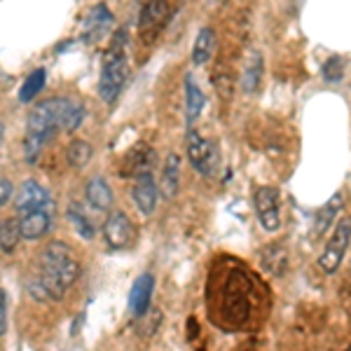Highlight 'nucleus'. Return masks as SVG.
Segmentation results:
<instances>
[{
  "label": "nucleus",
  "instance_id": "obj_1",
  "mask_svg": "<svg viewBox=\"0 0 351 351\" xmlns=\"http://www.w3.org/2000/svg\"><path fill=\"white\" fill-rule=\"evenodd\" d=\"M80 274V265L71 248L61 241H54L45 248L43 253V271H40V284L47 293L49 300H61L66 291L73 286V281Z\"/></svg>",
  "mask_w": 351,
  "mask_h": 351
},
{
  "label": "nucleus",
  "instance_id": "obj_2",
  "mask_svg": "<svg viewBox=\"0 0 351 351\" xmlns=\"http://www.w3.org/2000/svg\"><path fill=\"white\" fill-rule=\"evenodd\" d=\"M61 122H64V99H47L28 112L24 141V152L28 162L38 160V155L49 143V138L61 129Z\"/></svg>",
  "mask_w": 351,
  "mask_h": 351
},
{
  "label": "nucleus",
  "instance_id": "obj_3",
  "mask_svg": "<svg viewBox=\"0 0 351 351\" xmlns=\"http://www.w3.org/2000/svg\"><path fill=\"white\" fill-rule=\"evenodd\" d=\"M129 75L127 52H124V33L120 31L112 38V45L104 56V66H101V80H99V94L104 104L112 106L120 96L124 82Z\"/></svg>",
  "mask_w": 351,
  "mask_h": 351
},
{
  "label": "nucleus",
  "instance_id": "obj_4",
  "mask_svg": "<svg viewBox=\"0 0 351 351\" xmlns=\"http://www.w3.org/2000/svg\"><path fill=\"white\" fill-rule=\"evenodd\" d=\"M171 0H145L143 10L138 16V36L145 45L155 43V38L160 36L167 26V21L171 19Z\"/></svg>",
  "mask_w": 351,
  "mask_h": 351
},
{
  "label": "nucleus",
  "instance_id": "obj_5",
  "mask_svg": "<svg viewBox=\"0 0 351 351\" xmlns=\"http://www.w3.org/2000/svg\"><path fill=\"white\" fill-rule=\"evenodd\" d=\"M185 148H188V160L195 167L197 173H202L204 178H211L218 171V150L216 145L208 138H204L202 134H197L195 129L188 132V141H185Z\"/></svg>",
  "mask_w": 351,
  "mask_h": 351
},
{
  "label": "nucleus",
  "instance_id": "obj_6",
  "mask_svg": "<svg viewBox=\"0 0 351 351\" xmlns=\"http://www.w3.org/2000/svg\"><path fill=\"white\" fill-rule=\"evenodd\" d=\"M349 241H351V218H342L339 223H335L330 239L326 241L324 253L319 256V267L324 269L326 274H335L339 269V265H342V260H344V253H347V248H349Z\"/></svg>",
  "mask_w": 351,
  "mask_h": 351
},
{
  "label": "nucleus",
  "instance_id": "obj_7",
  "mask_svg": "<svg viewBox=\"0 0 351 351\" xmlns=\"http://www.w3.org/2000/svg\"><path fill=\"white\" fill-rule=\"evenodd\" d=\"M14 206L19 213H26V211H47L49 216L56 211V204L52 199L47 190L43 188L40 183L36 180H26L24 185L19 188L14 197Z\"/></svg>",
  "mask_w": 351,
  "mask_h": 351
},
{
  "label": "nucleus",
  "instance_id": "obj_8",
  "mask_svg": "<svg viewBox=\"0 0 351 351\" xmlns=\"http://www.w3.org/2000/svg\"><path fill=\"white\" fill-rule=\"evenodd\" d=\"M256 213L265 232H276L281 228V206H279V192L274 188H258L256 197Z\"/></svg>",
  "mask_w": 351,
  "mask_h": 351
},
{
  "label": "nucleus",
  "instance_id": "obj_9",
  "mask_svg": "<svg viewBox=\"0 0 351 351\" xmlns=\"http://www.w3.org/2000/svg\"><path fill=\"white\" fill-rule=\"evenodd\" d=\"M112 24H115V19H112L110 10L106 5H94L82 19V40L89 45L99 43L101 38L112 31Z\"/></svg>",
  "mask_w": 351,
  "mask_h": 351
},
{
  "label": "nucleus",
  "instance_id": "obj_10",
  "mask_svg": "<svg viewBox=\"0 0 351 351\" xmlns=\"http://www.w3.org/2000/svg\"><path fill=\"white\" fill-rule=\"evenodd\" d=\"M104 237H106V241H108V246L115 248V251L127 248L129 243H132V239H134L132 220L124 216L122 211L110 213V216L106 218V223H104Z\"/></svg>",
  "mask_w": 351,
  "mask_h": 351
},
{
  "label": "nucleus",
  "instance_id": "obj_11",
  "mask_svg": "<svg viewBox=\"0 0 351 351\" xmlns=\"http://www.w3.org/2000/svg\"><path fill=\"white\" fill-rule=\"evenodd\" d=\"M157 197H160V192H157V183H155V178H152V171L136 176L134 178V202H136V206L141 208V213L150 216L157 206Z\"/></svg>",
  "mask_w": 351,
  "mask_h": 351
},
{
  "label": "nucleus",
  "instance_id": "obj_12",
  "mask_svg": "<svg viewBox=\"0 0 351 351\" xmlns=\"http://www.w3.org/2000/svg\"><path fill=\"white\" fill-rule=\"evenodd\" d=\"M152 288H155V276L152 274H141L134 281L132 293H129V309L134 316H143L150 307L152 300Z\"/></svg>",
  "mask_w": 351,
  "mask_h": 351
},
{
  "label": "nucleus",
  "instance_id": "obj_13",
  "mask_svg": "<svg viewBox=\"0 0 351 351\" xmlns=\"http://www.w3.org/2000/svg\"><path fill=\"white\" fill-rule=\"evenodd\" d=\"M19 234L24 239H40L49 232V225H52V216L47 211H26L19 216Z\"/></svg>",
  "mask_w": 351,
  "mask_h": 351
},
{
  "label": "nucleus",
  "instance_id": "obj_14",
  "mask_svg": "<svg viewBox=\"0 0 351 351\" xmlns=\"http://www.w3.org/2000/svg\"><path fill=\"white\" fill-rule=\"evenodd\" d=\"M344 206V195L342 192H337V195H332L330 199H328L324 206L319 208V213H316V223H314V232L316 234H326L328 230L335 225L337 220V213L342 211Z\"/></svg>",
  "mask_w": 351,
  "mask_h": 351
},
{
  "label": "nucleus",
  "instance_id": "obj_15",
  "mask_svg": "<svg viewBox=\"0 0 351 351\" xmlns=\"http://www.w3.org/2000/svg\"><path fill=\"white\" fill-rule=\"evenodd\" d=\"M84 195H87L89 208H94V211H108L112 206V190L108 188V183H106L104 178L89 180Z\"/></svg>",
  "mask_w": 351,
  "mask_h": 351
},
{
  "label": "nucleus",
  "instance_id": "obj_16",
  "mask_svg": "<svg viewBox=\"0 0 351 351\" xmlns=\"http://www.w3.org/2000/svg\"><path fill=\"white\" fill-rule=\"evenodd\" d=\"M68 220H71L73 228H75V232L82 237V239H94L96 216H92V213L82 206V204L75 202V204H71V206H68Z\"/></svg>",
  "mask_w": 351,
  "mask_h": 351
},
{
  "label": "nucleus",
  "instance_id": "obj_17",
  "mask_svg": "<svg viewBox=\"0 0 351 351\" xmlns=\"http://www.w3.org/2000/svg\"><path fill=\"white\" fill-rule=\"evenodd\" d=\"M213 49H216V33H213V28L204 26L197 33L195 45H192V64L204 66L213 56Z\"/></svg>",
  "mask_w": 351,
  "mask_h": 351
},
{
  "label": "nucleus",
  "instance_id": "obj_18",
  "mask_svg": "<svg viewBox=\"0 0 351 351\" xmlns=\"http://www.w3.org/2000/svg\"><path fill=\"white\" fill-rule=\"evenodd\" d=\"M204 104H206L204 92L197 87L195 77L188 75V77H185V120H188V124H192L197 117L202 115Z\"/></svg>",
  "mask_w": 351,
  "mask_h": 351
},
{
  "label": "nucleus",
  "instance_id": "obj_19",
  "mask_svg": "<svg viewBox=\"0 0 351 351\" xmlns=\"http://www.w3.org/2000/svg\"><path fill=\"white\" fill-rule=\"evenodd\" d=\"M180 185V157L178 155H169L167 162L162 167V180L160 188L164 197H176Z\"/></svg>",
  "mask_w": 351,
  "mask_h": 351
},
{
  "label": "nucleus",
  "instance_id": "obj_20",
  "mask_svg": "<svg viewBox=\"0 0 351 351\" xmlns=\"http://www.w3.org/2000/svg\"><path fill=\"white\" fill-rule=\"evenodd\" d=\"M152 164H155V150L148 148L145 143H141V145H136L134 152H129L124 173H134V178H136L138 173L152 171Z\"/></svg>",
  "mask_w": 351,
  "mask_h": 351
},
{
  "label": "nucleus",
  "instance_id": "obj_21",
  "mask_svg": "<svg viewBox=\"0 0 351 351\" xmlns=\"http://www.w3.org/2000/svg\"><path fill=\"white\" fill-rule=\"evenodd\" d=\"M265 61H263V54L253 52L251 59H248L246 68H243V77H241V89L246 94H256L260 82H263V71H265Z\"/></svg>",
  "mask_w": 351,
  "mask_h": 351
},
{
  "label": "nucleus",
  "instance_id": "obj_22",
  "mask_svg": "<svg viewBox=\"0 0 351 351\" xmlns=\"http://www.w3.org/2000/svg\"><path fill=\"white\" fill-rule=\"evenodd\" d=\"M84 120V106L82 101L77 99H64V122H61V129L68 134H73Z\"/></svg>",
  "mask_w": 351,
  "mask_h": 351
},
{
  "label": "nucleus",
  "instance_id": "obj_23",
  "mask_svg": "<svg viewBox=\"0 0 351 351\" xmlns=\"http://www.w3.org/2000/svg\"><path fill=\"white\" fill-rule=\"evenodd\" d=\"M21 234H19V223L10 218H0V251L12 253L19 243Z\"/></svg>",
  "mask_w": 351,
  "mask_h": 351
},
{
  "label": "nucleus",
  "instance_id": "obj_24",
  "mask_svg": "<svg viewBox=\"0 0 351 351\" xmlns=\"http://www.w3.org/2000/svg\"><path fill=\"white\" fill-rule=\"evenodd\" d=\"M45 77H47V75H45L43 68H38V71H33L31 75L26 77L24 84H21V89H19V101H21V104H31V101L43 92V87H45Z\"/></svg>",
  "mask_w": 351,
  "mask_h": 351
},
{
  "label": "nucleus",
  "instance_id": "obj_25",
  "mask_svg": "<svg viewBox=\"0 0 351 351\" xmlns=\"http://www.w3.org/2000/svg\"><path fill=\"white\" fill-rule=\"evenodd\" d=\"M92 155H94V150H92V145H89L87 141H73V143L68 145V150H66L68 164H71V167H75V169L87 167L89 160H92Z\"/></svg>",
  "mask_w": 351,
  "mask_h": 351
},
{
  "label": "nucleus",
  "instance_id": "obj_26",
  "mask_svg": "<svg viewBox=\"0 0 351 351\" xmlns=\"http://www.w3.org/2000/svg\"><path fill=\"white\" fill-rule=\"evenodd\" d=\"M321 75L328 84H337L344 77V61L339 56H330L324 66H321Z\"/></svg>",
  "mask_w": 351,
  "mask_h": 351
},
{
  "label": "nucleus",
  "instance_id": "obj_27",
  "mask_svg": "<svg viewBox=\"0 0 351 351\" xmlns=\"http://www.w3.org/2000/svg\"><path fill=\"white\" fill-rule=\"evenodd\" d=\"M5 330H8V295L0 288V335H5Z\"/></svg>",
  "mask_w": 351,
  "mask_h": 351
},
{
  "label": "nucleus",
  "instance_id": "obj_28",
  "mask_svg": "<svg viewBox=\"0 0 351 351\" xmlns=\"http://www.w3.org/2000/svg\"><path fill=\"white\" fill-rule=\"evenodd\" d=\"M10 197H12V183L3 178L0 180V206H5L10 202Z\"/></svg>",
  "mask_w": 351,
  "mask_h": 351
},
{
  "label": "nucleus",
  "instance_id": "obj_29",
  "mask_svg": "<svg viewBox=\"0 0 351 351\" xmlns=\"http://www.w3.org/2000/svg\"><path fill=\"white\" fill-rule=\"evenodd\" d=\"M0 136H3V124H0Z\"/></svg>",
  "mask_w": 351,
  "mask_h": 351
},
{
  "label": "nucleus",
  "instance_id": "obj_30",
  "mask_svg": "<svg viewBox=\"0 0 351 351\" xmlns=\"http://www.w3.org/2000/svg\"><path fill=\"white\" fill-rule=\"evenodd\" d=\"M344 351H351V344H349V347H347V349H344Z\"/></svg>",
  "mask_w": 351,
  "mask_h": 351
}]
</instances>
